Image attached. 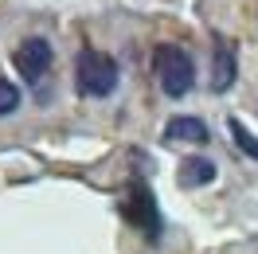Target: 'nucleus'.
<instances>
[{
	"mask_svg": "<svg viewBox=\"0 0 258 254\" xmlns=\"http://www.w3.org/2000/svg\"><path fill=\"white\" fill-rule=\"evenodd\" d=\"M153 75H157V82H161V90L168 98H184L196 86L192 55L184 47H176V43H161V47L153 51Z\"/></svg>",
	"mask_w": 258,
	"mask_h": 254,
	"instance_id": "2",
	"label": "nucleus"
},
{
	"mask_svg": "<svg viewBox=\"0 0 258 254\" xmlns=\"http://www.w3.org/2000/svg\"><path fill=\"white\" fill-rule=\"evenodd\" d=\"M75 90L82 98H110L117 90V63L106 51L86 47L75 59Z\"/></svg>",
	"mask_w": 258,
	"mask_h": 254,
	"instance_id": "1",
	"label": "nucleus"
},
{
	"mask_svg": "<svg viewBox=\"0 0 258 254\" xmlns=\"http://www.w3.org/2000/svg\"><path fill=\"white\" fill-rule=\"evenodd\" d=\"M164 141L168 145H204L208 141V125L200 121V117H172L168 125H164Z\"/></svg>",
	"mask_w": 258,
	"mask_h": 254,
	"instance_id": "5",
	"label": "nucleus"
},
{
	"mask_svg": "<svg viewBox=\"0 0 258 254\" xmlns=\"http://www.w3.org/2000/svg\"><path fill=\"white\" fill-rule=\"evenodd\" d=\"M231 137L239 141V149L246 153V157H254V160H258V141L246 133V125H242V121H235V117H231Z\"/></svg>",
	"mask_w": 258,
	"mask_h": 254,
	"instance_id": "9",
	"label": "nucleus"
},
{
	"mask_svg": "<svg viewBox=\"0 0 258 254\" xmlns=\"http://www.w3.org/2000/svg\"><path fill=\"white\" fill-rule=\"evenodd\" d=\"M16 110H20V90H16V82L0 79V117H8V113H16Z\"/></svg>",
	"mask_w": 258,
	"mask_h": 254,
	"instance_id": "8",
	"label": "nucleus"
},
{
	"mask_svg": "<svg viewBox=\"0 0 258 254\" xmlns=\"http://www.w3.org/2000/svg\"><path fill=\"white\" fill-rule=\"evenodd\" d=\"M51 59H55V51H51V43L43 39V35H28V39L12 51V63H16V71L28 82L43 79V75L51 71Z\"/></svg>",
	"mask_w": 258,
	"mask_h": 254,
	"instance_id": "3",
	"label": "nucleus"
},
{
	"mask_svg": "<svg viewBox=\"0 0 258 254\" xmlns=\"http://www.w3.org/2000/svg\"><path fill=\"white\" fill-rule=\"evenodd\" d=\"M215 180V164L208 157H184L180 160V184L184 188H204Z\"/></svg>",
	"mask_w": 258,
	"mask_h": 254,
	"instance_id": "7",
	"label": "nucleus"
},
{
	"mask_svg": "<svg viewBox=\"0 0 258 254\" xmlns=\"http://www.w3.org/2000/svg\"><path fill=\"white\" fill-rule=\"evenodd\" d=\"M239 75V63H235V47H227L223 39L215 43V55H211V90H219L223 94L227 86L235 82Z\"/></svg>",
	"mask_w": 258,
	"mask_h": 254,
	"instance_id": "6",
	"label": "nucleus"
},
{
	"mask_svg": "<svg viewBox=\"0 0 258 254\" xmlns=\"http://www.w3.org/2000/svg\"><path fill=\"white\" fill-rule=\"evenodd\" d=\"M125 215L133 227H141L153 242L161 238V211H157V204H153V196H149V188H133L125 200Z\"/></svg>",
	"mask_w": 258,
	"mask_h": 254,
	"instance_id": "4",
	"label": "nucleus"
}]
</instances>
